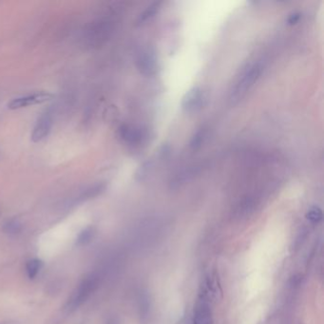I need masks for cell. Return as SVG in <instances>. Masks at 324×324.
<instances>
[{
    "label": "cell",
    "mask_w": 324,
    "mask_h": 324,
    "mask_svg": "<svg viewBox=\"0 0 324 324\" xmlns=\"http://www.w3.org/2000/svg\"><path fill=\"white\" fill-rule=\"evenodd\" d=\"M119 136L123 141L129 145L139 144L143 139V133L140 128L129 125H123L119 128Z\"/></svg>",
    "instance_id": "30bf717a"
},
{
    "label": "cell",
    "mask_w": 324,
    "mask_h": 324,
    "mask_svg": "<svg viewBox=\"0 0 324 324\" xmlns=\"http://www.w3.org/2000/svg\"><path fill=\"white\" fill-rule=\"evenodd\" d=\"M205 100L204 91L200 87H194L184 94L182 107L186 113H196L204 106Z\"/></svg>",
    "instance_id": "5b68a950"
},
{
    "label": "cell",
    "mask_w": 324,
    "mask_h": 324,
    "mask_svg": "<svg viewBox=\"0 0 324 324\" xmlns=\"http://www.w3.org/2000/svg\"><path fill=\"white\" fill-rule=\"evenodd\" d=\"M43 267L42 261L39 259H31L26 263V273L30 280L36 279Z\"/></svg>",
    "instance_id": "4fadbf2b"
},
{
    "label": "cell",
    "mask_w": 324,
    "mask_h": 324,
    "mask_svg": "<svg viewBox=\"0 0 324 324\" xmlns=\"http://www.w3.org/2000/svg\"><path fill=\"white\" fill-rule=\"evenodd\" d=\"M113 30V23L109 19H101L93 22L92 25L85 31V42L90 46H95L106 41L110 37Z\"/></svg>",
    "instance_id": "3957f363"
},
{
    "label": "cell",
    "mask_w": 324,
    "mask_h": 324,
    "mask_svg": "<svg viewBox=\"0 0 324 324\" xmlns=\"http://www.w3.org/2000/svg\"><path fill=\"white\" fill-rule=\"evenodd\" d=\"M140 231L142 232V236H139V240H142V244L146 245L147 247L154 245L160 239L162 234L160 224L156 220L148 221L145 226H142Z\"/></svg>",
    "instance_id": "9c48e42d"
},
{
    "label": "cell",
    "mask_w": 324,
    "mask_h": 324,
    "mask_svg": "<svg viewBox=\"0 0 324 324\" xmlns=\"http://www.w3.org/2000/svg\"><path fill=\"white\" fill-rule=\"evenodd\" d=\"M301 17H302L301 13H298V12L293 13V14H290V16H289L288 19H287V22H288L289 25H295L298 22L300 21Z\"/></svg>",
    "instance_id": "d6986e66"
},
{
    "label": "cell",
    "mask_w": 324,
    "mask_h": 324,
    "mask_svg": "<svg viewBox=\"0 0 324 324\" xmlns=\"http://www.w3.org/2000/svg\"><path fill=\"white\" fill-rule=\"evenodd\" d=\"M106 324H118V321L115 319V318H110L107 321H106Z\"/></svg>",
    "instance_id": "ffe728a7"
},
{
    "label": "cell",
    "mask_w": 324,
    "mask_h": 324,
    "mask_svg": "<svg viewBox=\"0 0 324 324\" xmlns=\"http://www.w3.org/2000/svg\"><path fill=\"white\" fill-rule=\"evenodd\" d=\"M136 66L138 71L146 76L155 74L158 69V61L155 52L152 49L142 50L136 59Z\"/></svg>",
    "instance_id": "8992f818"
},
{
    "label": "cell",
    "mask_w": 324,
    "mask_h": 324,
    "mask_svg": "<svg viewBox=\"0 0 324 324\" xmlns=\"http://www.w3.org/2000/svg\"><path fill=\"white\" fill-rule=\"evenodd\" d=\"M204 139H205V130L201 128L193 135L191 141V148L194 150L201 148L203 143H204Z\"/></svg>",
    "instance_id": "e0dca14e"
},
{
    "label": "cell",
    "mask_w": 324,
    "mask_h": 324,
    "mask_svg": "<svg viewBox=\"0 0 324 324\" xmlns=\"http://www.w3.org/2000/svg\"><path fill=\"white\" fill-rule=\"evenodd\" d=\"M138 308L142 320L148 321V317H150V300L148 292H140L138 296Z\"/></svg>",
    "instance_id": "7c38bea8"
},
{
    "label": "cell",
    "mask_w": 324,
    "mask_h": 324,
    "mask_svg": "<svg viewBox=\"0 0 324 324\" xmlns=\"http://www.w3.org/2000/svg\"><path fill=\"white\" fill-rule=\"evenodd\" d=\"M94 231L91 227H88L84 229L82 232L78 235L77 245L78 246H86L88 245L91 240L93 239Z\"/></svg>",
    "instance_id": "9a60e30c"
},
{
    "label": "cell",
    "mask_w": 324,
    "mask_h": 324,
    "mask_svg": "<svg viewBox=\"0 0 324 324\" xmlns=\"http://www.w3.org/2000/svg\"><path fill=\"white\" fill-rule=\"evenodd\" d=\"M53 124L52 115L49 112L42 113L40 117L36 121V125L34 127V130L32 133V141L38 143L48 137Z\"/></svg>",
    "instance_id": "ba28073f"
},
{
    "label": "cell",
    "mask_w": 324,
    "mask_h": 324,
    "mask_svg": "<svg viewBox=\"0 0 324 324\" xmlns=\"http://www.w3.org/2000/svg\"><path fill=\"white\" fill-rule=\"evenodd\" d=\"M160 4H161V2H154L153 4H151L150 6H148V9L145 10V11L140 14V16L138 17V20H137L138 24H143V23L148 21V19L152 18V17L157 14V12L159 11Z\"/></svg>",
    "instance_id": "5bb4252c"
},
{
    "label": "cell",
    "mask_w": 324,
    "mask_h": 324,
    "mask_svg": "<svg viewBox=\"0 0 324 324\" xmlns=\"http://www.w3.org/2000/svg\"><path fill=\"white\" fill-rule=\"evenodd\" d=\"M52 94L48 92H39V93H34L26 96H21L18 98L12 100L9 104L8 107L10 110H19L23 107H27L29 106H34L37 104H42L47 101H49L52 98Z\"/></svg>",
    "instance_id": "52a82bcc"
},
{
    "label": "cell",
    "mask_w": 324,
    "mask_h": 324,
    "mask_svg": "<svg viewBox=\"0 0 324 324\" xmlns=\"http://www.w3.org/2000/svg\"><path fill=\"white\" fill-rule=\"evenodd\" d=\"M256 206H257V202L255 198H246L237 206L235 214L238 218H247L253 213Z\"/></svg>",
    "instance_id": "8fae6325"
},
{
    "label": "cell",
    "mask_w": 324,
    "mask_h": 324,
    "mask_svg": "<svg viewBox=\"0 0 324 324\" xmlns=\"http://www.w3.org/2000/svg\"><path fill=\"white\" fill-rule=\"evenodd\" d=\"M306 219L313 224H317L322 220V210L318 206H313L306 213Z\"/></svg>",
    "instance_id": "2e32d148"
},
{
    "label": "cell",
    "mask_w": 324,
    "mask_h": 324,
    "mask_svg": "<svg viewBox=\"0 0 324 324\" xmlns=\"http://www.w3.org/2000/svg\"><path fill=\"white\" fill-rule=\"evenodd\" d=\"M97 286L98 278L96 276L91 275L86 277L71 293V296L69 298L66 304V309L70 312L78 309L91 298L97 288Z\"/></svg>",
    "instance_id": "7a4b0ae2"
},
{
    "label": "cell",
    "mask_w": 324,
    "mask_h": 324,
    "mask_svg": "<svg viewBox=\"0 0 324 324\" xmlns=\"http://www.w3.org/2000/svg\"><path fill=\"white\" fill-rule=\"evenodd\" d=\"M263 71V65L257 61L247 64L238 78L230 92V101L232 104H238L247 95Z\"/></svg>",
    "instance_id": "6da1fadb"
},
{
    "label": "cell",
    "mask_w": 324,
    "mask_h": 324,
    "mask_svg": "<svg viewBox=\"0 0 324 324\" xmlns=\"http://www.w3.org/2000/svg\"><path fill=\"white\" fill-rule=\"evenodd\" d=\"M21 224L17 220H10L4 226L5 232L13 235V234H18L21 231Z\"/></svg>",
    "instance_id": "ac0fdd59"
},
{
    "label": "cell",
    "mask_w": 324,
    "mask_h": 324,
    "mask_svg": "<svg viewBox=\"0 0 324 324\" xmlns=\"http://www.w3.org/2000/svg\"><path fill=\"white\" fill-rule=\"evenodd\" d=\"M210 296L202 289L194 307L193 324H213Z\"/></svg>",
    "instance_id": "277c9868"
}]
</instances>
